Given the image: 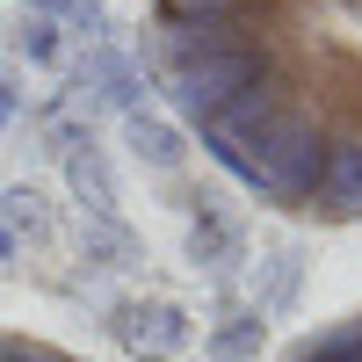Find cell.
Instances as JSON below:
<instances>
[{"instance_id": "1", "label": "cell", "mask_w": 362, "mask_h": 362, "mask_svg": "<svg viewBox=\"0 0 362 362\" xmlns=\"http://www.w3.org/2000/svg\"><path fill=\"white\" fill-rule=\"evenodd\" d=\"M145 58L247 196L362 225V0H145Z\"/></svg>"}, {"instance_id": "2", "label": "cell", "mask_w": 362, "mask_h": 362, "mask_svg": "<svg viewBox=\"0 0 362 362\" xmlns=\"http://www.w3.org/2000/svg\"><path fill=\"white\" fill-rule=\"evenodd\" d=\"M109 341L124 348L131 362H174L181 348L196 341V319L174 305V297H116L109 305Z\"/></svg>"}, {"instance_id": "3", "label": "cell", "mask_w": 362, "mask_h": 362, "mask_svg": "<svg viewBox=\"0 0 362 362\" xmlns=\"http://www.w3.org/2000/svg\"><path fill=\"white\" fill-rule=\"evenodd\" d=\"M189 254H196V268H218V276H225V268L247 261V225L225 218L218 196H203V210L189 218Z\"/></svg>"}, {"instance_id": "4", "label": "cell", "mask_w": 362, "mask_h": 362, "mask_svg": "<svg viewBox=\"0 0 362 362\" xmlns=\"http://www.w3.org/2000/svg\"><path fill=\"white\" fill-rule=\"evenodd\" d=\"M261 348H268V312H261V305H232V312L203 334V355H210V362H261Z\"/></svg>"}, {"instance_id": "5", "label": "cell", "mask_w": 362, "mask_h": 362, "mask_svg": "<svg viewBox=\"0 0 362 362\" xmlns=\"http://www.w3.org/2000/svg\"><path fill=\"white\" fill-rule=\"evenodd\" d=\"M297 290H305V254H297V247H268L254 261V305L276 319V312L297 305Z\"/></svg>"}, {"instance_id": "6", "label": "cell", "mask_w": 362, "mask_h": 362, "mask_svg": "<svg viewBox=\"0 0 362 362\" xmlns=\"http://www.w3.org/2000/svg\"><path fill=\"white\" fill-rule=\"evenodd\" d=\"M283 362H362V312H341V319L312 326L305 341L283 348Z\"/></svg>"}, {"instance_id": "7", "label": "cell", "mask_w": 362, "mask_h": 362, "mask_svg": "<svg viewBox=\"0 0 362 362\" xmlns=\"http://www.w3.org/2000/svg\"><path fill=\"white\" fill-rule=\"evenodd\" d=\"M80 80H95V95H102V102H116V109H138V73H131V58H124V51L95 44V58L80 66Z\"/></svg>"}, {"instance_id": "8", "label": "cell", "mask_w": 362, "mask_h": 362, "mask_svg": "<svg viewBox=\"0 0 362 362\" xmlns=\"http://www.w3.org/2000/svg\"><path fill=\"white\" fill-rule=\"evenodd\" d=\"M22 8L44 15V22H58V29H87V37H102V29H109L102 0H22Z\"/></svg>"}, {"instance_id": "9", "label": "cell", "mask_w": 362, "mask_h": 362, "mask_svg": "<svg viewBox=\"0 0 362 362\" xmlns=\"http://www.w3.org/2000/svg\"><path fill=\"white\" fill-rule=\"evenodd\" d=\"M131 138H138V160H153V167H181V131L174 124H145V116L131 109Z\"/></svg>"}, {"instance_id": "10", "label": "cell", "mask_w": 362, "mask_h": 362, "mask_svg": "<svg viewBox=\"0 0 362 362\" xmlns=\"http://www.w3.org/2000/svg\"><path fill=\"white\" fill-rule=\"evenodd\" d=\"M15 51L29 58V66H58V58H66V44H58V22L22 15V22H15Z\"/></svg>"}, {"instance_id": "11", "label": "cell", "mask_w": 362, "mask_h": 362, "mask_svg": "<svg viewBox=\"0 0 362 362\" xmlns=\"http://www.w3.org/2000/svg\"><path fill=\"white\" fill-rule=\"evenodd\" d=\"M0 362H87L73 348H58L44 334H15V326H0Z\"/></svg>"}, {"instance_id": "12", "label": "cell", "mask_w": 362, "mask_h": 362, "mask_svg": "<svg viewBox=\"0 0 362 362\" xmlns=\"http://www.w3.org/2000/svg\"><path fill=\"white\" fill-rule=\"evenodd\" d=\"M15 109H22V95H15V80H8V73H0V131H8V124H15Z\"/></svg>"}, {"instance_id": "13", "label": "cell", "mask_w": 362, "mask_h": 362, "mask_svg": "<svg viewBox=\"0 0 362 362\" xmlns=\"http://www.w3.org/2000/svg\"><path fill=\"white\" fill-rule=\"evenodd\" d=\"M0 254H8V232H0Z\"/></svg>"}]
</instances>
